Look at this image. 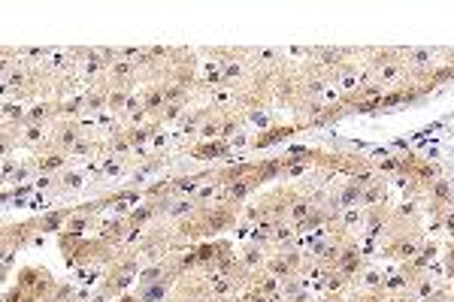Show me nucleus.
Returning <instances> with one entry per match:
<instances>
[{
    "label": "nucleus",
    "instance_id": "1a4fd4ad",
    "mask_svg": "<svg viewBox=\"0 0 454 302\" xmlns=\"http://www.w3.org/2000/svg\"><path fill=\"white\" fill-rule=\"evenodd\" d=\"M139 97H143V112L152 115V121H155V115L161 118L164 106H167V103H164V88H161V82H158V85H152V88H146Z\"/></svg>",
    "mask_w": 454,
    "mask_h": 302
},
{
    "label": "nucleus",
    "instance_id": "39448f33",
    "mask_svg": "<svg viewBox=\"0 0 454 302\" xmlns=\"http://www.w3.org/2000/svg\"><path fill=\"white\" fill-rule=\"evenodd\" d=\"M239 260H243V266H245L249 272H261L263 266H267L270 254H267V248H263V245H258V242H245Z\"/></svg>",
    "mask_w": 454,
    "mask_h": 302
},
{
    "label": "nucleus",
    "instance_id": "7ed1b4c3",
    "mask_svg": "<svg viewBox=\"0 0 454 302\" xmlns=\"http://www.w3.org/2000/svg\"><path fill=\"white\" fill-rule=\"evenodd\" d=\"M230 142L227 139H216V142H200V145H191V157L194 161H234L230 157Z\"/></svg>",
    "mask_w": 454,
    "mask_h": 302
},
{
    "label": "nucleus",
    "instance_id": "4468645a",
    "mask_svg": "<svg viewBox=\"0 0 454 302\" xmlns=\"http://www.w3.org/2000/svg\"><path fill=\"white\" fill-rule=\"evenodd\" d=\"M46 142V124H24V133L19 136L21 148H40Z\"/></svg>",
    "mask_w": 454,
    "mask_h": 302
},
{
    "label": "nucleus",
    "instance_id": "412c9836",
    "mask_svg": "<svg viewBox=\"0 0 454 302\" xmlns=\"http://www.w3.org/2000/svg\"><path fill=\"white\" fill-rule=\"evenodd\" d=\"M349 302H387V293L385 290H363V293H354Z\"/></svg>",
    "mask_w": 454,
    "mask_h": 302
},
{
    "label": "nucleus",
    "instance_id": "20e7f679",
    "mask_svg": "<svg viewBox=\"0 0 454 302\" xmlns=\"http://www.w3.org/2000/svg\"><path fill=\"white\" fill-rule=\"evenodd\" d=\"M82 136H85V133H82V124L67 121V124H61V127L55 130L52 145H55L58 151H64V154H70V151L79 145V139H82Z\"/></svg>",
    "mask_w": 454,
    "mask_h": 302
},
{
    "label": "nucleus",
    "instance_id": "4be33fe9",
    "mask_svg": "<svg viewBox=\"0 0 454 302\" xmlns=\"http://www.w3.org/2000/svg\"><path fill=\"white\" fill-rule=\"evenodd\" d=\"M82 184H85V179H82V172H67L61 179V190H79Z\"/></svg>",
    "mask_w": 454,
    "mask_h": 302
},
{
    "label": "nucleus",
    "instance_id": "b1692460",
    "mask_svg": "<svg viewBox=\"0 0 454 302\" xmlns=\"http://www.w3.org/2000/svg\"><path fill=\"white\" fill-rule=\"evenodd\" d=\"M15 170H19V166H15V157H6V161H3V179L10 181Z\"/></svg>",
    "mask_w": 454,
    "mask_h": 302
},
{
    "label": "nucleus",
    "instance_id": "6ab92c4d",
    "mask_svg": "<svg viewBox=\"0 0 454 302\" xmlns=\"http://www.w3.org/2000/svg\"><path fill=\"white\" fill-rule=\"evenodd\" d=\"M360 284H363L367 290H385V275L376 272V269H363Z\"/></svg>",
    "mask_w": 454,
    "mask_h": 302
},
{
    "label": "nucleus",
    "instance_id": "aec40b11",
    "mask_svg": "<svg viewBox=\"0 0 454 302\" xmlns=\"http://www.w3.org/2000/svg\"><path fill=\"white\" fill-rule=\"evenodd\" d=\"M185 118V103H176V106H164V112H161V124H173V121H182Z\"/></svg>",
    "mask_w": 454,
    "mask_h": 302
},
{
    "label": "nucleus",
    "instance_id": "dca6fc26",
    "mask_svg": "<svg viewBox=\"0 0 454 302\" xmlns=\"http://www.w3.org/2000/svg\"><path fill=\"white\" fill-rule=\"evenodd\" d=\"M448 82H454V64H436L430 76H427V85L436 88V85H448Z\"/></svg>",
    "mask_w": 454,
    "mask_h": 302
},
{
    "label": "nucleus",
    "instance_id": "2eb2a0df",
    "mask_svg": "<svg viewBox=\"0 0 454 302\" xmlns=\"http://www.w3.org/2000/svg\"><path fill=\"white\" fill-rule=\"evenodd\" d=\"M55 115V103H49V100H40L28 109V124H46L49 118Z\"/></svg>",
    "mask_w": 454,
    "mask_h": 302
},
{
    "label": "nucleus",
    "instance_id": "f03ea898",
    "mask_svg": "<svg viewBox=\"0 0 454 302\" xmlns=\"http://www.w3.org/2000/svg\"><path fill=\"white\" fill-rule=\"evenodd\" d=\"M306 127H303L300 121H294V124H279V127H270V130H261L258 136L252 139V148H270V145H276V142H285V139H291L294 133H303Z\"/></svg>",
    "mask_w": 454,
    "mask_h": 302
},
{
    "label": "nucleus",
    "instance_id": "f257e3e1",
    "mask_svg": "<svg viewBox=\"0 0 454 302\" xmlns=\"http://www.w3.org/2000/svg\"><path fill=\"white\" fill-rule=\"evenodd\" d=\"M37 233H40V217H30V221H21V224H6L3 251H15L19 254L24 245H34Z\"/></svg>",
    "mask_w": 454,
    "mask_h": 302
},
{
    "label": "nucleus",
    "instance_id": "423d86ee",
    "mask_svg": "<svg viewBox=\"0 0 454 302\" xmlns=\"http://www.w3.org/2000/svg\"><path fill=\"white\" fill-rule=\"evenodd\" d=\"M128 233H130V224L128 217H112L110 224H103V230L97 233V239H103L106 245H119V242H128Z\"/></svg>",
    "mask_w": 454,
    "mask_h": 302
},
{
    "label": "nucleus",
    "instance_id": "6e6552de",
    "mask_svg": "<svg viewBox=\"0 0 454 302\" xmlns=\"http://www.w3.org/2000/svg\"><path fill=\"white\" fill-rule=\"evenodd\" d=\"M70 221V208H52L40 215V233H64Z\"/></svg>",
    "mask_w": 454,
    "mask_h": 302
},
{
    "label": "nucleus",
    "instance_id": "9b49d317",
    "mask_svg": "<svg viewBox=\"0 0 454 302\" xmlns=\"http://www.w3.org/2000/svg\"><path fill=\"white\" fill-rule=\"evenodd\" d=\"M385 199H387V181L378 175V179L369 184L367 190H363V197H360V208H373V206H385Z\"/></svg>",
    "mask_w": 454,
    "mask_h": 302
},
{
    "label": "nucleus",
    "instance_id": "5701e85b",
    "mask_svg": "<svg viewBox=\"0 0 454 302\" xmlns=\"http://www.w3.org/2000/svg\"><path fill=\"white\" fill-rule=\"evenodd\" d=\"M442 230L448 233V236L454 239V208H448V212L442 215Z\"/></svg>",
    "mask_w": 454,
    "mask_h": 302
},
{
    "label": "nucleus",
    "instance_id": "0eeeda50",
    "mask_svg": "<svg viewBox=\"0 0 454 302\" xmlns=\"http://www.w3.org/2000/svg\"><path fill=\"white\" fill-rule=\"evenodd\" d=\"M67 157H70V154H64V151H58V148H52V151H40V154L34 157L37 172H40V175H49V172L64 170V166H67Z\"/></svg>",
    "mask_w": 454,
    "mask_h": 302
},
{
    "label": "nucleus",
    "instance_id": "393cba45",
    "mask_svg": "<svg viewBox=\"0 0 454 302\" xmlns=\"http://www.w3.org/2000/svg\"><path fill=\"white\" fill-rule=\"evenodd\" d=\"M167 142H170V139H167V133H155L152 145H155V148H167Z\"/></svg>",
    "mask_w": 454,
    "mask_h": 302
},
{
    "label": "nucleus",
    "instance_id": "f8f14e48",
    "mask_svg": "<svg viewBox=\"0 0 454 302\" xmlns=\"http://www.w3.org/2000/svg\"><path fill=\"white\" fill-rule=\"evenodd\" d=\"M263 272H270L272 275V278H279V281H285V278H294V269H291V266H288V260L282 257V254H279V251H276V254H270V260H267V266H263Z\"/></svg>",
    "mask_w": 454,
    "mask_h": 302
},
{
    "label": "nucleus",
    "instance_id": "ddd939ff",
    "mask_svg": "<svg viewBox=\"0 0 454 302\" xmlns=\"http://www.w3.org/2000/svg\"><path fill=\"white\" fill-rule=\"evenodd\" d=\"M155 217H158V212H155V206H152V203H148V199H146L143 206H134V208H130V215H128V224L134 226V230H143V226H146L148 221H155Z\"/></svg>",
    "mask_w": 454,
    "mask_h": 302
},
{
    "label": "nucleus",
    "instance_id": "f3484780",
    "mask_svg": "<svg viewBox=\"0 0 454 302\" xmlns=\"http://www.w3.org/2000/svg\"><path fill=\"white\" fill-rule=\"evenodd\" d=\"M88 226H91V217L88 215H76L70 208V221H67V226H64V233H70V236H82Z\"/></svg>",
    "mask_w": 454,
    "mask_h": 302
},
{
    "label": "nucleus",
    "instance_id": "a211bd4d",
    "mask_svg": "<svg viewBox=\"0 0 454 302\" xmlns=\"http://www.w3.org/2000/svg\"><path fill=\"white\" fill-rule=\"evenodd\" d=\"M373 166H376V172L382 175V179L385 175H400V154L397 157H382V161H376Z\"/></svg>",
    "mask_w": 454,
    "mask_h": 302
},
{
    "label": "nucleus",
    "instance_id": "9d476101",
    "mask_svg": "<svg viewBox=\"0 0 454 302\" xmlns=\"http://www.w3.org/2000/svg\"><path fill=\"white\" fill-rule=\"evenodd\" d=\"M173 287H176L173 281H158V284H152V287H139L137 299L139 302H170Z\"/></svg>",
    "mask_w": 454,
    "mask_h": 302
}]
</instances>
